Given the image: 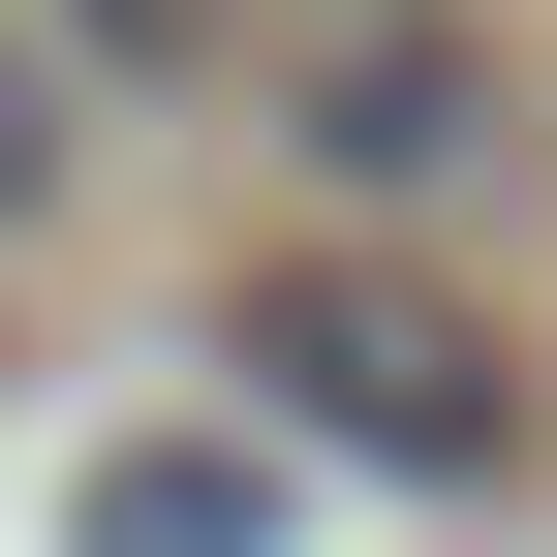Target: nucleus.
Listing matches in <instances>:
<instances>
[{
  "mask_svg": "<svg viewBox=\"0 0 557 557\" xmlns=\"http://www.w3.org/2000/svg\"><path fill=\"white\" fill-rule=\"evenodd\" d=\"M62 557H278V434H124L62 496Z\"/></svg>",
  "mask_w": 557,
  "mask_h": 557,
  "instance_id": "obj_3",
  "label": "nucleus"
},
{
  "mask_svg": "<svg viewBox=\"0 0 557 557\" xmlns=\"http://www.w3.org/2000/svg\"><path fill=\"white\" fill-rule=\"evenodd\" d=\"M278 124H310V186H372V218H403V186H465V156H496V62H465L434 0H341V32L278 62Z\"/></svg>",
  "mask_w": 557,
  "mask_h": 557,
  "instance_id": "obj_2",
  "label": "nucleus"
},
{
  "mask_svg": "<svg viewBox=\"0 0 557 557\" xmlns=\"http://www.w3.org/2000/svg\"><path fill=\"white\" fill-rule=\"evenodd\" d=\"M248 434H341V465H403V496H496L527 465V372H496V310H434V278H372V248H310V278H248Z\"/></svg>",
  "mask_w": 557,
  "mask_h": 557,
  "instance_id": "obj_1",
  "label": "nucleus"
},
{
  "mask_svg": "<svg viewBox=\"0 0 557 557\" xmlns=\"http://www.w3.org/2000/svg\"><path fill=\"white\" fill-rule=\"evenodd\" d=\"M62 218V94H32V32H0V248Z\"/></svg>",
  "mask_w": 557,
  "mask_h": 557,
  "instance_id": "obj_4",
  "label": "nucleus"
},
{
  "mask_svg": "<svg viewBox=\"0 0 557 557\" xmlns=\"http://www.w3.org/2000/svg\"><path fill=\"white\" fill-rule=\"evenodd\" d=\"M124 32H186V0H124Z\"/></svg>",
  "mask_w": 557,
  "mask_h": 557,
  "instance_id": "obj_5",
  "label": "nucleus"
}]
</instances>
